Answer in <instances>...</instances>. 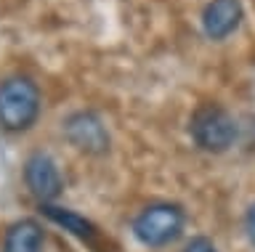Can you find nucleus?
I'll return each instance as SVG.
<instances>
[{"mask_svg": "<svg viewBox=\"0 0 255 252\" xmlns=\"http://www.w3.org/2000/svg\"><path fill=\"white\" fill-rule=\"evenodd\" d=\"M43 96L35 80L24 75L5 77L0 83V128L5 133H24L37 122Z\"/></svg>", "mask_w": 255, "mask_h": 252, "instance_id": "1", "label": "nucleus"}, {"mask_svg": "<svg viewBox=\"0 0 255 252\" xmlns=\"http://www.w3.org/2000/svg\"><path fill=\"white\" fill-rule=\"evenodd\" d=\"M43 250V226L32 218H21L8 226L3 252H40Z\"/></svg>", "mask_w": 255, "mask_h": 252, "instance_id": "7", "label": "nucleus"}, {"mask_svg": "<svg viewBox=\"0 0 255 252\" xmlns=\"http://www.w3.org/2000/svg\"><path fill=\"white\" fill-rule=\"evenodd\" d=\"M183 252H218V250H215V244H213L210 239L197 236V239H191V242L186 244V250H183Z\"/></svg>", "mask_w": 255, "mask_h": 252, "instance_id": "9", "label": "nucleus"}, {"mask_svg": "<svg viewBox=\"0 0 255 252\" xmlns=\"http://www.w3.org/2000/svg\"><path fill=\"white\" fill-rule=\"evenodd\" d=\"M186 226V212L175 202L146 204L133 220V236L143 247H167L181 236Z\"/></svg>", "mask_w": 255, "mask_h": 252, "instance_id": "2", "label": "nucleus"}, {"mask_svg": "<svg viewBox=\"0 0 255 252\" xmlns=\"http://www.w3.org/2000/svg\"><path fill=\"white\" fill-rule=\"evenodd\" d=\"M191 141L207 154H221L237 141V122L221 104H199L189 122Z\"/></svg>", "mask_w": 255, "mask_h": 252, "instance_id": "3", "label": "nucleus"}, {"mask_svg": "<svg viewBox=\"0 0 255 252\" xmlns=\"http://www.w3.org/2000/svg\"><path fill=\"white\" fill-rule=\"evenodd\" d=\"M24 183H27L29 194L40 204H53L64 188L59 165L45 152H35L27 157V162H24Z\"/></svg>", "mask_w": 255, "mask_h": 252, "instance_id": "4", "label": "nucleus"}, {"mask_svg": "<svg viewBox=\"0 0 255 252\" xmlns=\"http://www.w3.org/2000/svg\"><path fill=\"white\" fill-rule=\"evenodd\" d=\"M245 228H247V239H250L253 247H255V204L250 207V212H247V218H245Z\"/></svg>", "mask_w": 255, "mask_h": 252, "instance_id": "10", "label": "nucleus"}, {"mask_svg": "<svg viewBox=\"0 0 255 252\" xmlns=\"http://www.w3.org/2000/svg\"><path fill=\"white\" fill-rule=\"evenodd\" d=\"M245 19L242 0H210L202 11V32L210 40L221 43L239 29Z\"/></svg>", "mask_w": 255, "mask_h": 252, "instance_id": "6", "label": "nucleus"}, {"mask_svg": "<svg viewBox=\"0 0 255 252\" xmlns=\"http://www.w3.org/2000/svg\"><path fill=\"white\" fill-rule=\"evenodd\" d=\"M64 136L75 149L85 154H104L109 149V133L99 114L93 112H75L64 122Z\"/></svg>", "mask_w": 255, "mask_h": 252, "instance_id": "5", "label": "nucleus"}, {"mask_svg": "<svg viewBox=\"0 0 255 252\" xmlns=\"http://www.w3.org/2000/svg\"><path fill=\"white\" fill-rule=\"evenodd\" d=\"M40 210H43V215L51 220V223L61 226L64 231H69L72 236H77V239H83V242H93L96 236H99V228H96L88 218L77 215L75 210L59 207V204H40Z\"/></svg>", "mask_w": 255, "mask_h": 252, "instance_id": "8", "label": "nucleus"}]
</instances>
